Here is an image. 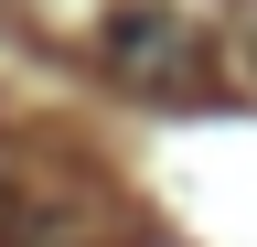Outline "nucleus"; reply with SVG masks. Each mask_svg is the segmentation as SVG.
Wrapping results in <instances>:
<instances>
[{
  "mask_svg": "<svg viewBox=\"0 0 257 247\" xmlns=\"http://www.w3.org/2000/svg\"><path fill=\"white\" fill-rule=\"evenodd\" d=\"M107 65L128 86H150V97H193V86H204V33H193L182 11H161V0H128L107 22Z\"/></svg>",
  "mask_w": 257,
  "mask_h": 247,
  "instance_id": "1",
  "label": "nucleus"
}]
</instances>
